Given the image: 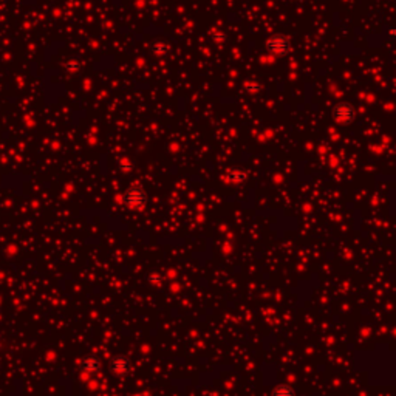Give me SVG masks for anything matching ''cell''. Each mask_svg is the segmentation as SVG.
Instances as JSON below:
<instances>
[{
    "mask_svg": "<svg viewBox=\"0 0 396 396\" xmlns=\"http://www.w3.org/2000/svg\"><path fill=\"white\" fill-rule=\"evenodd\" d=\"M81 369L87 373H96L99 370V362L95 358H86L81 364Z\"/></svg>",
    "mask_w": 396,
    "mask_h": 396,
    "instance_id": "cell-5",
    "label": "cell"
},
{
    "mask_svg": "<svg viewBox=\"0 0 396 396\" xmlns=\"http://www.w3.org/2000/svg\"><path fill=\"white\" fill-rule=\"evenodd\" d=\"M124 201L133 209H141L147 203V194L141 188H130L124 194Z\"/></svg>",
    "mask_w": 396,
    "mask_h": 396,
    "instance_id": "cell-1",
    "label": "cell"
},
{
    "mask_svg": "<svg viewBox=\"0 0 396 396\" xmlns=\"http://www.w3.org/2000/svg\"><path fill=\"white\" fill-rule=\"evenodd\" d=\"M288 40L285 37H282V36H276L273 37L270 42H268V50H270L271 53H276V54H284L288 51Z\"/></svg>",
    "mask_w": 396,
    "mask_h": 396,
    "instance_id": "cell-4",
    "label": "cell"
},
{
    "mask_svg": "<svg viewBox=\"0 0 396 396\" xmlns=\"http://www.w3.org/2000/svg\"><path fill=\"white\" fill-rule=\"evenodd\" d=\"M271 396H294V390L290 386L280 384V386H277V387L273 389Z\"/></svg>",
    "mask_w": 396,
    "mask_h": 396,
    "instance_id": "cell-6",
    "label": "cell"
},
{
    "mask_svg": "<svg viewBox=\"0 0 396 396\" xmlns=\"http://www.w3.org/2000/svg\"><path fill=\"white\" fill-rule=\"evenodd\" d=\"M333 113H334L336 119L341 121V122H350L353 118H355V108H353V105H350V104L336 105Z\"/></svg>",
    "mask_w": 396,
    "mask_h": 396,
    "instance_id": "cell-2",
    "label": "cell"
},
{
    "mask_svg": "<svg viewBox=\"0 0 396 396\" xmlns=\"http://www.w3.org/2000/svg\"><path fill=\"white\" fill-rule=\"evenodd\" d=\"M110 369L113 373L116 375H125L129 373L130 370V361L124 358V356H118V358H113L111 362H110Z\"/></svg>",
    "mask_w": 396,
    "mask_h": 396,
    "instance_id": "cell-3",
    "label": "cell"
}]
</instances>
